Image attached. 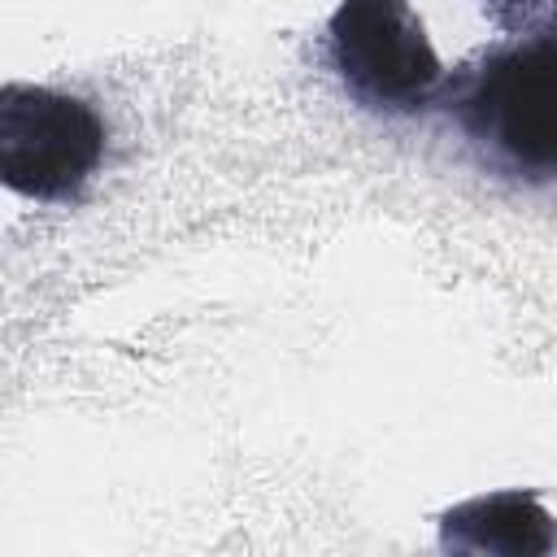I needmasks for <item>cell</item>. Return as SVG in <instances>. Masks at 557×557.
Returning a JSON list of instances; mask_svg holds the SVG:
<instances>
[{
	"label": "cell",
	"mask_w": 557,
	"mask_h": 557,
	"mask_svg": "<svg viewBox=\"0 0 557 557\" xmlns=\"http://www.w3.org/2000/svg\"><path fill=\"white\" fill-rule=\"evenodd\" d=\"M470 144L513 178H557V26L487 57L457 96Z\"/></svg>",
	"instance_id": "1"
},
{
	"label": "cell",
	"mask_w": 557,
	"mask_h": 557,
	"mask_svg": "<svg viewBox=\"0 0 557 557\" xmlns=\"http://www.w3.org/2000/svg\"><path fill=\"white\" fill-rule=\"evenodd\" d=\"M331 57L344 87L379 109H418L448 78L413 0H339L331 13Z\"/></svg>",
	"instance_id": "2"
},
{
	"label": "cell",
	"mask_w": 557,
	"mask_h": 557,
	"mask_svg": "<svg viewBox=\"0 0 557 557\" xmlns=\"http://www.w3.org/2000/svg\"><path fill=\"white\" fill-rule=\"evenodd\" d=\"M104 157V122L78 96L4 83L0 87V178L30 200L74 196Z\"/></svg>",
	"instance_id": "3"
},
{
	"label": "cell",
	"mask_w": 557,
	"mask_h": 557,
	"mask_svg": "<svg viewBox=\"0 0 557 557\" xmlns=\"http://www.w3.org/2000/svg\"><path fill=\"white\" fill-rule=\"evenodd\" d=\"M553 540V518L531 492H492L444 513V544L461 553H548Z\"/></svg>",
	"instance_id": "4"
}]
</instances>
